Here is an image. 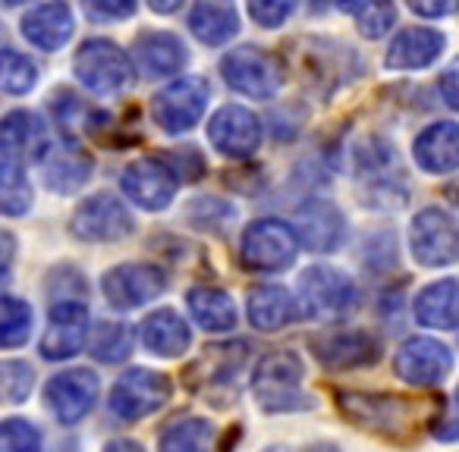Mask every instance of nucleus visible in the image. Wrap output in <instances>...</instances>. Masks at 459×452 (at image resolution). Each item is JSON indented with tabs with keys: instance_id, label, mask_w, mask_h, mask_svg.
<instances>
[{
	"instance_id": "obj_1",
	"label": "nucleus",
	"mask_w": 459,
	"mask_h": 452,
	"mask_svg": "<svg viewBox=\"0 0 459 452\" xmlns=\"http://www.w3.org/2000/svg\"><path fill=\"white\" fill-rule=\"evenodd\" d=\"M302 358L296 352H271L258 362L255 377H252V389L255 399L268 412H296V408L308 405V396L302 389Z\"/></svg>"
},
{
	"instance_id": "obj_2",
	"label": "nucleus",
	"mask_w": 459,
	"mask_h": 452,
	"mask_svg": "<svg viewBox=\"0 0 459 452\" xmlns=\"http://www.w3.org/2000/svg\"><path fill=\"white\" fill-rule=\"evenodd\" d=\"M79 82L95 95H117L133 82V64L129 57L108 38H91L76 51L73 60Z\"/></svg>"
},
{
	"instance_id": "obj_3",
	"label": "nucleus",
	"mask_w": 459,
	"mask_h": 452,
	"mask_svg": "<svg viewBox=\"0 0 459 452\" xmlns=\"http://www.w3.org/2000/svg\"><path fill=\"white\" fill-rule=\"evenodd\" d=\"M299 236L283 220H255L246 226L239 258L252 270H283L296 261Z\"/></svg>"
},
{
	"instance_id": "obj_4",
	"label": "nucleus",
	"mask_w": 459,
	"mask_h": 452,
	"mask_svg": "<svg viewBox=\"0 0 459 452\" xmlns=\"http://www.w3.org/2000/svg\"><path fill=\"white\" fill-rule=\"evenodd\" d=\"M211 101V85L202 76H183L164 91H158L152 101V114L164 132H189L202 120L204 107Z\"/></svg>"
},
{
	"instance_id": "obj_5",
	"label": "nucleus",
	"mask_w": 459,
	"mask_h": 452,
	"mask_svg": "<svg viewBox=\"0 0 459 452\" xmlns=\"http://www.w3.org/2000/svg\"><path fill=\"white\" fill-rule=\"evenodd\" d=\"M409 249H412L415 261L425 268H446V264L459 261V223L446 210L425 208L412 220Z\"/></svg>"
},
{
	"instance_id": "obj_6",
	"label": "nucleus",
	"mask_w": 459,
	"mask_h": 452,
	"mask_svg": "<svg viewBox=\"0 0 459 452\" xmlns=\"http://www.w3.org/2000/svg\"><path fill=\"white\" fill-rule=\"evenodd\" d=\"M221 72L227 79L230 89H237L239 95L249 98H271L281 91L283 85V70L271 54L258 51V47L246 45L230 51L221 60Z\"/></svg>"
},
{
	"instance_id": "obj_7",
	"label": "nucleus",
	"mask_w": 459,
	"mask_h": 452,
	"mask_svg": "<svg viewBox=\"0 0 459 452\" xmlns=\"http://www.w3.org/2000/svg\"><path fill=\"white\" fill-rule=\"evenodd\" d=\"M170 399V380L148 368L126 371L110 389V412L120 421H142Z\"/></svg>"
},
{
	"instance_id": "obj_8",
	"label": "nucleus",
	"mask_w": 459,
	"mask_h": 452,
	"mask_svg": "<svg viewBox=\"0 0 459 452\" xmlns=\"http://www.w3.org/2000/svg\"><path fill=\"white\" fill-rule=\"evenodd\" d=\"M394 371L409 387H437L453 371V355L437 339L415 337L400 345L394 358Z\"/></svg>"
},
{
	"instance_id": "obj_9",
	"label": "nucleus",
	"mask_w": 459,
	"mask_h": 452,
	"mask_svg": "<svg viewBox=\"0 0 459 452\" xmlns=\"http://www.w3.org/2000/svg\"><path fill=\"white\" fill-rule=\"evenodd\" d=\"M135 230L133 214L114 195H95L73 214V233L85 243H120Z\"/></svg>"
},
{
	"instance_id": "obj_10",
	"label": "nucleus",
	"mask_w": 459,
	"mask_h": 452,
	"mask_svg": "<svg viewBox=\"0 0 459 452\" xmlns=\"http://www.w3.org/2000/svg\"><path fill=\"white\" fill-rule=\"evenodd\" d=\"M104 299L117 308V311H129L145 302L158 299L167 289V277L154 264H120V268L104 274Z\"/></svg>"
},
{
	"instance_id": "obj_11",
	"label": "nucleus",
	"mask_w": 459,
	"mask_h": 452,
	"mask_svg": "<svg viewBox=\"0 0 459 452\" xmlns=\"http://www.w3.org/2000/svg\"><path fill=\"white\" fill-rule=\"evenodd\" d=\"M299 295L315 318H340L356 305V283L333 268H308L299 277Z\"/></svg>"
},
{
	"instance_id": "obj_12",
	"label": "nucleus",
	"mask_w": 459,
	"mask_h": 452,
	"mask_svg": "<svg viewBox=\"0 0 459 452\" xmlns=\"http://www.w3.org/2000/svg\"><path fill=\"white\" fill-rule=\"evenodd\" d=\"M208 141L223 158H252L262 145V123L252 110L239 107V104H227L211 116Z\"/></svg>"
},
{
	"instance_id": "obj_13",
	"label": "nucleus",
	"mask_w": 459,
	"mask_h": 452,
	"mask_svg": "<svg viewBox=\"0 0 459 452\" xmlns=\"http://www.w3.org/2000/svg\"><path fill=\"white\" fill-rule=\"evenodd\" d=\"M89 337V308L82 302L60 299L48 314V330L41 339V355L48 362H64L82 352Z\"/></svg>"
},
{
	"instance_id": "obj_14",
	"label": "nucleus",
	"mask_w": 459,
	"mask_h": 452,
	"mask_svg": "<svg viewBox=\"0 0 459 452\" xmlns=\"http://www.w3.org/2000/svg\"><path fill=\"white\" fill-rule=\"evenodd\" d=\"M120 185L129 201H135L142 210H164L177 195V173L164 160L142 158L123 170Z\"/></svg>"
},
{
	"instance_id": "obj_15",
	"label": "nucleus",
	"mask_w": 459,
	"mask_h": 452,
	"mask_svg": "<svg viewBox=\"0 0 459 452\" xmlns=\"http://www.w3.org/2000/svg\"><path fill=\"white\" fill-rule=\"evenodd\" d=\"M98 377L85 368L64 371V374L51 377L45 387V402L51 405L54 418L60 424H76L91 412V405L98 402Z\"/></svg>"
},
{
	"instance_id": "obj_16",
	"label": "nucleus",
	"mask_w": 459,
	"mask_h": 452,
	"mask_svg": "<svg viewBox=\"0 0 459 452\" xmlns=\"http://www.w3.org/2000/svg\"><path fill=\"white\" fill-rule=\"evenodd\" d=\"M340 408L350 421L368 427V431H396L409 424L412 405L400 396H368V393H340Z\"/></svg>"
},
{
	"instance_id": "obj_17",
	"label": "nucleus",
	"mask_w": 459,
	"mask_h": 452,
	"mask_svg": "<svg viewBox=\"0 0 459 452\" xmlns=\"http://www.w3.org/2000/svg\"><path fill=\"white\" fill-rule=\"evenodd\" d=\"M51 151L45 123L29 110H13L0 120V154L10 160H41Z\"/></svg>"
},
{
	"instance_id": "obj_18",
	"label": "nucleus",
	"mask_w": 459,
	"mask_h": 452,
	"mask_svg": "<svg viewBox=\"0 0 459 452\" xmlns=\"http://www.w3.org/2000/svg\"><path fill=\"white\" fill-rule=\"evenodd\" d=\"M312 349L333 371L362 368V364H371L377 358L375 337L362 330H327L312 339Z\"/></svg>"
},
{
	"instance_id": "obj_19",
	"label": "nucleus",
	"mask_w": 459,
	"mask_h": 452,
	"mask_svg": "<svg viewBox=\"0 0 459 452\" xmlns=\"http://www.w3.org/2000/svg\"><path fill=\"white\" fill-rule=\"evenodd\" d=\"M73 29H76L73 10L64 0H48V4L35 7L32 13L22 16V35L39 51H60L73 38Z\"/></svg>"
},
{
	"instance_id": "obj_20",
	"label": "nucleus",
	"mask_w": 459,
	"mask_h": 452,
	"mask_svg": "<svg viewBox=\"0 0 459 452\" xmlns=\"http://www.w3.org/2000/svg\"><path fill=\"white\" fill-rule=\"evenodd\" d=\"M412 154L421 170L453 173L459 170V123H434L415 139Z\"/></svg>"
},
{
	"instance_id": "obj_21",
	"label": "nucleus",
	"mask_w": 459,
	"mask_h": 452,
	"mask_svg": "<svg viewBox=\"0 0 459 452\" xmlns=\"http://www.w3.org/2000/svg\"><path fill=\"white\" fill-rule=\"evenodd\" d=\"M189 29L202 45H227L239 32V13L233 0H195L189 13Z\"/></svg>"
},
{
	"instance_id": "obj_22",
	"label": "nucleus",
	"mask_w": 459,
	"mask_h": 452,
	"mask_svg": "<svg viewBox=\"0 0 459 452\" xmlns=\"http://www.w3.org/2000/svg\"><path fill=\"white\" fill-rule=\"evenodd\" d=\"M444 35L434 32V29H406V32H400L390 41L384 64L390 70H421V66H431L444 54Z\"/></svg>"
},
{
	"instance_id": "obj_23",
	"label": "nucleus",
	"mask_w": 459,
	"mask_h": 452,
	"mask_svg": "<svg viewBox=\"0 0 459 452\" xmlns=\"http://www.w3.org/2000/svg\"><path fill=\"white\" fill-rule=\"evenodd\" d=\"M192 333L186 327V320L179 318L170 308H160V311L148 314L145 324H142V345H145L152 355L160 358H177L189 349Z\"/></svg>"
},
{
	"instance_id": "obj_24",
	"label": "nucleus",
	"mask_w": 459,
	"mask_h": 452,
	"mask_svg": "<svg viewBox=\"0 0 459 452\" xmlns=\"http://www.w3.org/2000/svg\"><path fill=\"white\" fill-rule=\"evenodd\" d=\"M302 243L312 252H331L343 239V214L327 201H306L296 214Z\"/></svg>"
},
{
	"instance_id": "obj_25",
	"label": "nucleus",
	"mask_w": 459,
	"mask_h": 452,
	"mask_svg": "<svg viewBox=\"0 0 459 452\" xmlns=\"http://www.w3.org/2000/svg\"><path fill=\"white\" fill-rule=\"evenodd\" d=\"M135 64L145 76H173L186 66L183 41L170 32H145L135 38Z\"/></svg>"
},
{
	"instance_id": "obj_26",
	"label": "nucleus",
	"mask_w": 459,
	"mask_h": 452,
	"mask_svg": "<svg viewBox=\"0 0 459 452\" xmlns=\"http://www.w3.org/2000/svg\"><path fill=\"white\" fill-rule=\"evenodd\" d=\"M415 318L425 327L456 330L459 327V280H440L421 289L415 299Z\"/></svg>"
},
{
	"instance_id": "obj_27",
	"label": "nucleus",
	"mask_w": 459,
	"mask_h": 452,
	"mask_svg": "<svg viewBox=\"0 0 459 452\" xmlns=\"http://www.w3.org/2000/svg\"><path fill=\"white\" fill-rule=\"evenodd\" d=\"M186 305H189V311H192V320L208 333H227L237 327V305H233V299L217 286L189 289Z\"/></svg>"
},
{
	"instance_id": "obj_28",
	"label": "nucleus",
	"mask_w": 459,
	"mask_h": 452,
	"mask_svg": "<svg viewBox=\"0 0 459 452\" xmlns=\"http://www.w3.org/2000/svg\"><path fill=\"white\" fill-rule=\"evenodd\" d=\"M296 318H299V308L283 286H255L249 293V320L258 330L274 333L293 324Z\"/></svg>"
},
{
	"instance_id": "obj_29",
	"label": "nucleus",
	"mask_w": 459,
	"mask_h": 452,
	"mask_svg": "<svg viewBox=\"0 0 459 452\" xmlns=\"http://www.w3.org/2000/svg\"><path fill=\"white\" fill-rule=\"evenodd\" d=\"M41 160H45V185L54 192H64V195L76 192L91 173V158L82 151H48Z\"/></svg>"
},
{
	"instance_id": "obj_30",
	"label": "nucleus",
	"mask_w": 459,
	"mask_h": 452,
	"mask_svg": "<svg viewBox=\"0 0 459 452\" xmlns=\"http://www.w3.org/2000/svg\"><path fill=\"white\" fill-rule=\"evenodd\" d=\"M214 443V424L208 418H179L160 433V449L167 452H202Z\"/></svg>"
},
{
	"instance_id": "obj_31",
	"label": "nucleus",
	"mask_w": 459,
	"mask_h": 452,
	"mask_svg": "<svg viewBox=\"0 0 459 452\" xmlns=\"http://www.w3.org/2000/svg\"><path fill=\"white\" fill-rule=\"evenodd\" d=\"M246 343H230V345H214V349H204V355L195 362L192 371H208L204 380L214 387V383H230V377H237L239 368L246 362Z\"/></svg>"
},
{
	"instance_id": "obj_32",
	"label": "nucleus",
	"mask_w": 459,
	"mask_h": 452,
	"mask_svg": "<svg viewBox=\"0 0 459 452\" xmlns=\"http://www.w3.org/2000/svg\"><path fill=\"white\" fill-rule=\"evenodd\" d=\"M343 10L356 16V26L365 38H381L396 22L394 0H343Z\"/></svg>"
},
{
	"instance_id": "obj_33",
	"label": "nucleus",
	"mask_w": 459,
	"mask_h": 452,
	"mask_svg": "<svg viewBox=\"0 0 459 452\" xmlns=\"http://www.w3.org/2000/svg\"><path fill=\"white\" fill-rule=\"evenodd\" d=\"M32 333V308L13 295H0V349H16Z\"/></svg>"
},
{
	"instance_id": "obj_34",
	"label": "nucleus",
	"mask_w": 459,
	"mask_h": 452,
	"mask_svg": "<svg viewBox=\"0 0 459 452\" xmlns=\"http://www.w3.org/2000/svg\"><path fill=\"white\" fill-rule=\"evenodd\" d=\"M32 208V185L16 164H0V214L22 217Z\"/></svg>"
},
{
	"instance_id": "obj_35",
	"label": "nucleus",
	"mask_w": 459,
	"mask_h": 452,
	"mask_svg": "<svg viewBox=\"0 0 459 452\" xmlns=\"http://www.w3.org/2000/svg\"><path fill=\"white\" fill-rule=\"evenodd\" d=\"M35 82H39V66L32 64V57L4 47L0 51V89L10 95H26L35 89Z\"/></svg>"
},
{
	"instance_id": "obj_36",
	"label": "nucleus",
	"mask_w": 459,
	"mask_h": 452,
	"mask_svg": "<svg viewBox=\"0 0 459 452\" xmlns=\"http://www.w3.org/2000/svg\"><path fill=\"white\" fill-rule=\"evenodd\" d=\"M133 352V330L126 324H101L91 339V355L98 362L117 364Z\"/></svg>"
},
{
	"instance_id": "obj_37",
	"label": "nucleus",
	"mask_w": 459,
	"mask_h": 452,
	"mask_svg": "<svg viewBox=\"0 0 459 452\" xmlns=\"http://www.w3.org/2000/svg\"><path fill=\"white\" fill-rule=\"evenodd\" d=\"M35 387V371L26 362H0V402L16 405L26 402Z\"/></svg>"
},
{
	"instance_id": "obj_38",
	"label": "nucleus",
	"mask_w": 459,
	"mask_h": 452,
	"mask_svg": "<svg viewBox=\"0 0 459 452\" xmlns=\"http://www.w3.org/2000/svg\"><path fill=\"white\" fill-rule=\"evenodd\" d=\"M54 116H57V123L64 126L66 135H82L91 129V120H95L98 114L91 107H85L79 98L64 95L54 101Z\"/></svg>"
},
{
	"instance_id": "obj_39",
	"label": "nucleus",
	"mask_w": 459,
	"mask_h": 452,
	"mask_svg": "<svg viewBox=\"0 0 459 452\" xmlns=\"http://www.w3.org/2000/svg\"><path fill=\"white\" fill-rule=\"evenodd\" d=\"M41 446V433L29 421H4L0 424V449L32 452Z\"/></svg>"
},
{
	"instance_id": "obj_40",
	"label": "nucleus",
	"mask_w": 459,
	"mask_h": 452,
	"mask_svg": "<svg viewBox=\"0 0 459 452\" xmlns=\"http://www.w3.org/2000/svg\"><path fill=\"white\" fill-rule=\"evenodd\" d=\"M296 0H249V13L258 26L264 29H277L293 16Z\"/></svg>"
},
{
	"instance_id": "obj_41",
	"label": "nucleus",
	"mask_w": 459,
	"mask_h": 452,
	"mask_svg": "<svg viewBox=\"0 0 459 452\" xmlns=\"http://www.w3.org/2000/svg\"><path fill=\"white\" fill-rule=\"evenodd\" d=\"M85 10L95 20H126L135 13V0H85Z\"/></svg>"
},
{
	"instance_id": "obj_42",
	"label": "nucleus",
	"mask_w": 459,
	"mask_h": 452,
	"mask_svg": "<svg viewBox=\"0 0 459 452\" xmlns=\"http://www.w3.org/2000/svg\"><path fill=\"white\" fill-rule=\"evenodd\" d=\"M431 433L437 439H459V402L440 408L437 418L431 421Z\"/></svg>"
},
{
	"instance_id": "obj_43",
	"label": "nucleus",
	"mask_w": 459,
	"mask_h": 452,
	"mask_svg": "<svg viewBox=\"0 0 459 452\" xmlns=\"http://www.w3.org/2000/svg\"><path fill=\"white\" fill-rule=\"evenodd\" d=\"M409 7L419 16H428V20H437V16H450L459 10V0H406Z\"/></svg>"
},
{
	"instance_id": "obj_44",
	"label": "nucleus",
	"mask_w": 459,
	"mask_h": 452,
	"mask_svg": "<svg viewBox=\"0 0 459 452\" xmlns=\"http://www.w3.org/2000/svg\"><path fill=\"white\" fill-rule=\"evenodd\" d=\"M440 95L453 110H459V60H453L440 76Z\"/></svg>"
},
{
	"instance_id": "obj_45",
	"label": "nucleus",
	"mask_w": 459,
	"mask_h": 452,
	"mask_svg": "<svg viewBox=\"0 0 459 452\" xmlns=\"http://www.w3.org/2000/svg\"><path fill=\"white\" fill-rule=\"evenodd\" d=\"M13 255H16V243H13V236H10V233L0 230V280L7 277L10 264H13Z\"/></svg>"
},
{
	"instance_id": "obj_46",
	"label": "nucleus",
	"mask_w": 459,
	"mask_h": 452,
	"mask_svg": "<svg viewBox=\"0 0 459 452\" xmlns=\"http://www.w3.org/2000/svg\"><path fill=\"white\" fill-rule=\"evenodd\" d=\"M186 0H148V7L154 10V13H177L179 7H183Z\"/></svg>"
},
{
	"instance_id": "obj_47",
	"label": "nucleus",
	"mask_w": 459,
	"mask_h": 452,
	"mask_svg": "<svg viewBox=\"0 0 459 452\" xmlns=\"http://www.w3.org/2000/svg\"><path fill=\"white\" fill-rule=\"evenodd\" d=\"M331 4H343V0H312V7L321 10V7H331Z\"/></svg>"
},
{
	"instance_id": "obj_48",
	"label": "nucleus",
	"mask_w": 459,
	"mask_h": 452,
	"mask_svg": "<svg viewBox=\"0 0 459 452\" xmlns=\"http://www.w3.org/2000/svg\"><path fill=\"white\" fill-rule=\"evenodd\" d=\"M7 4H22V0H7Z\"/></svg>"
},
{
	"instance_id": "obj_49",
	"label": "nucleus",
	"mask_w": 459,
	"mask_h": 452,
	"mask_svg": "<svg viewBox=\"0 0 459 452\" xmlns=\"http://www.w3.org/2000/svg\"><path fill=\"white\" fill-rule=\"evenodd\" d=\"M456 399H459V389H456Z\"/></svg>"
}]
</instances>
